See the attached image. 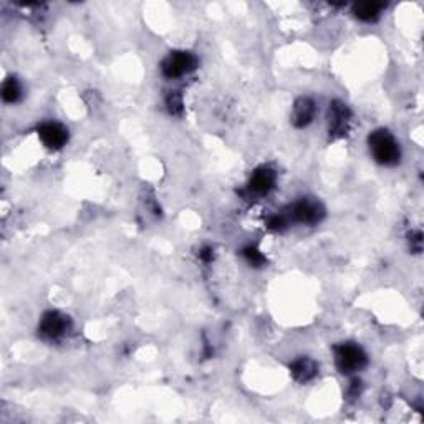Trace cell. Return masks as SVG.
Segmentation results:
<instances>
[{
	"label": "cell",
	"instance_id": "obj_1",
	"mask_svg": "<svg viewBox=\"0 0 424 424\" xmlns=\"http://www.w3.org/2000/svg\"><path fill=\"white\" fill-rule=\"evenodd\" d=\"M369 151L381 166H396L401 160V147L388 130H376L368 138Z\"/></svg>",
	"mask_w": 424,
	"mask_h": 424
},
{
	"label": "cell",
	"instance_id": "obj_2",
	"mask_svg": "<svg viewBox=\"0 0 424 424\" xmlns=\"http://www.w3.org/2000/svg\"><path fill=\"white\" fill-rule=\"evenodd\" d=\"M368 357L362 347L355 343H342L335 348V364L343 374H353L362 372L367 367Z\"/></svg>",
	"mask_w": 424,
	"mask_h": 424
},
{
	"label": "cell",
	"instance_id": "obj_3",
	"mask_svg": "<svg viewBox=\"0 0 424 424\" xmlns=\"http://www.w3.org/2000/svg\"><path fill=\"white\" fill-rule=\"evenodd\" d=\"M197 58L189 52H171L161 63V72L166 78H181L196 70Z\"/></svg>",
	"mask_w": 424,
	"mask_h": 424
},
{
	"label": "cell",
	"instance_id": "obj_4",
	"mask_svg": "<svg viewBox=\"0 0 424 424\" xmlns=\"http://www.w3.org/2000/svg\"><path fill=\"white\" fill-rule=\"evenodd\" d=\"M287 218L289 221L300 224H317L323 218V209L318 202L302 199L290 207Z\"/></svg>",
	"mask_w": 424,
	"mask_h": 424
},
{
	"label": "cell",
	"instance_id": "obj_5",
	"mask_svg": "<svg viewBox=\"0 0 424 424\" xmlns=\"http://www.w3.org/2000/svg\"><path fill=\"white\" fill-rule=\"evenodd\" d=\"M350 123H352V113H350L348 106L342 101L330 103V111H328L330 136L343 138L348 133Z\"/></svg>",
	"mask_w": 424,
	"mask_h": 424
},
{
	"label": "cell",
	"instance_id": "obj_6",
	"mask_svg": "<svg viewBox=\"0 0 424 424\" xmlns=\"http://www.w3.org/2000/svg\"><path fill=\"white\" fill-rule=\"evenodd\" d=\"M38 138L48 150H62L68 143V130L60 123L48 121L38 126Z\"/></svg>",
	"mask_w": 424,
	"mask_h": 424
},
{
	"label": "cell",
	"instance_id": "obj_7",
	"mask_svg": "<svg viewBox=\"0 0 424 424\" xmlns=\"http://www.w3.org/2000/svg\"><path fill=\"white\" fill-rule=\"evenodd\" d=\"M40 335L47 340H58L62 338L65 332L68 330V320L65 315L60 312H55V310H50L43 315L40 320Z\"/></svg>",
	"mask_w": 424,
	"mask_h": 424
},
{
	"label": "cell",
	"instance_id": "obj_8",
	"mask_svg": "<svg viewBox=\"0 0 424 424\" xmlns=\"http://www.w3.org/2000/svg\"><path fill=\"white\" fill-rule=\"evenodd\" d=\"M275 181H277V174L270 167H259L254 171V174L250 176L249 181V192H252L255 196H265L274 189Z\"/></svg>",
	"mask_w": 424,
	"mask_h": 424
},
{
	"label": "cell",
	"instance_id": "obj_9",
	"mask_svg": "<svg viewBox=\"0 0 424 424\" xmlns=\"http://www.w3.org/2000/svg\"><path fill=\"white\" fill-rule=\"evenodd\" d=\"M315 113H317V106H315L312 98H307V96L299 98V100L294 103V110H292L294 126L295 128L308 126L310 123L313 121Z\"/></svg>",
	"mask_w": 424,
	"mask_h": 424
},
{
	"label": "cell",
	"instance_id": "obj_10",
	"mask_svg": "<svg viewBox=\"0 0 424 424\" xmlns=\"http://www.w3.org/2000/svg\"><path fill=\"white\" fill-rule=\"evenodd\" d=\"M290 373H292V376L297 379L299 383H308L310 379L317 376L318 367L312 358L302 357L295 359V362L290 364Z\"/></svg>",
	"mask_w": 424,
	"mask_h": 424
},
{
	"label": "cell",
	"instance_id": "obj_11",
	"mask_svg": "<svg viewBox=\"0 0 424 424\" xmlns=\"http://www.w3.org/2000/svg\"><path fill=\"white\" fill-rule=\"evenodd\" d=\"M383 6L378 2H362L358 6H355L353 13L355 17L359 18L362 22H376L379 16H381Z\"/></svg>",
	"mask_w": 424,
	"mask_h": 424
},
{
	"label": "cell",
	"instance_id": "obj_12",
	"mask_svg": "<svg viewBox=\"0 0 424 424\" xmlns=\"http://www.w3.org/2000/svg\"><path fill=\"white\" fill-rule=\"evenodd\" d=\"M22 96V87L16 78H9L2 85V98L6 103H17Z\"/></svg>",
	"mask_w": 424,
	"mask_h": 424
},
{
	"label": "cell",
	"instance_id": "obj_13",
	"mask_svg": "<svg viewBox=\"0 0 424 424\" xmlns=\"http://www.w3.org/2000/svg\"><path fill=\"white\" fill-rule=\"evenodd\" d=\"M242 254H244L245 260H247L250 265H254V267H260V265L265 264L264 254L260 252L257 247H254V245H249V247H245L242 250Z\"/></svg>",
	"mask_w": 424,
	"mask_h": 424
},
{
	"label": "cell",
	"instance_id": "obj_14",
	"mask_svg": "<svg viewBox=\"0 0 424 424\" xmlns=\"http://www.w3.org/2000/svg\"><path fill=\"white\" fill-rule=\"evenodd\" d=\"M166 106L171 115H181L182 113V96L177 91H171L166 98Z\"/></svg>",
	"mask_w": 424,
	"mask_h": 424
},
{
	"label": "cell",
	"instance_id": "obj_15",
	"mask_svg": "<svg viewBox=\"0 0 424 424\" xmlns=\"http://www.w3.org/2000/svg\"><path fill=\"white\" fill-rule=\"evenodd\" d=\"M201 257L206 260V262H209V260L212 259V249H209V247H206V249H202V252H201Z\"/></svg>",
	"mask_w": 424,
	"mask_h": 424
}]
</instances>
